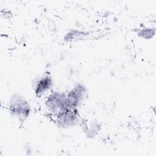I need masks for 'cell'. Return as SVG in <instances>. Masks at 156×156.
I'll return each mask as SVG.
<instances>
[{
  "label": "cell",
  "mask_w": 156,
  "mask_h": 156,
  "mask_svg": "<svg viewBox=\"0 0 156 156\" xmlns=\"http://www.w3.org/2000/svg\"><path fill=\"white\" fill-rule=\"evenodd\" d=\"M83 131L88 138H93L98 135L101 130V126L96 121H91L89 124L85 122L82 124Z\"/></svg>",
  "instance_id": "cell-7"
},
{
  "label": "cell",
  "mask_w": 156,
  "mask_h": 156,
  "mask_svg": "<svg viewBox=\"0 0 156 156\" xmlns=\"http://www.w3.org/2000/svg\"><path fill=\"white\" fill-rule=\"evenodd\" d=\"M8 107L10 113L22 121L27 119L31 113V107L29 101L17 93L10 96Z\"/></svg>",
  "instance_id": "cell-1"
},
{
  "label": "cell",
  "mask_w": 156,
  "mask_h": 156,
  "mask_svg": "<svg viewBox=\"0 0 156 156\" xmlns=\"http://www.w3.org/2000/svg\"><path fill=\"white\" fill-rule=\"evenodd\" d=\"M89 35L88 32L79 29H71L68 31L63 37V40L66 42H72L82 40Z\"/></svg>",
  "instance_id": "cell-6"
},
{
  "label": "cell",
  "mask_w": 156,
  "mask_h": 156,
  "mask_svg": "<svg viewBox=\"0 0 156 156\" xmlns=\"http://www.w3.org/2000/svg\"><path fill=\"white\" fill-rule=\"evenodd\" d=\"M54 85L52 77L48 74H44L40 77L34 83V91L35 94L40 98L51 91Z\"/></svg>",
  "instance_id": "cell-5"
},
{
  "label": "cell",
  "mask_w": 156,
  "mask_h": 156,
  "mask_svg": "<svg viewBox=\"0 0 156 156\" xmlns=\"http://www.w3.org/2000/svg\"><path fill=\"white\" fill-rule=\"evenodd\" d=\"M45 107L54 116L61 111L68 109L66 107V93L52 91L45 99Z\"/></svg>",
  "instance_id": "cell-3"
},
{
  "label": "cell",
  "mask_w": 156,
  "mask_h": 156,
  "mask_svg": "<svg viewBox=\"0 0 156 156\" xmlns=\"http://www.w3.org/2000/svg\"><path fill=\"white\" fill-rule=\"evenodd\" d=\"M88 97V90L82 83H76L66 93V107L68 109L78 110Z\"/></svg>",
  "instance_id": "cell-2"
},
{
  "label": "cell",
  "mask_w": 156,
  "mask_h": 156,
  "mask_svg": "<svg viewBox=\"0 0 156 156\" xmlns=\"http://www.w3.org/2000/svg\"><path fill=\"white\" fill-rule=\"evenodd\" d=\"M136 34L141 38L149 40L152 38L155 35V29L152 27H144L137 29Z\"/></svg>",
  "instance_id": "cell-8"
},
{
  "label": "cell",
  "mask_w": 156,
  "mask_h": 156,
  "mask_svg": "<svg viewBox=\"0 0 156 156\" xmlns=\"http://www.w3.org/2000/svg\"><path fill=\"white\" fill-rule=\"evenodd\" d=\"M54 116L56 126L60 129H70L76 126L81 122L78 110L66 109Z\"/></svg>",
  "instance_id": "cell-4"
}]
</instances>
